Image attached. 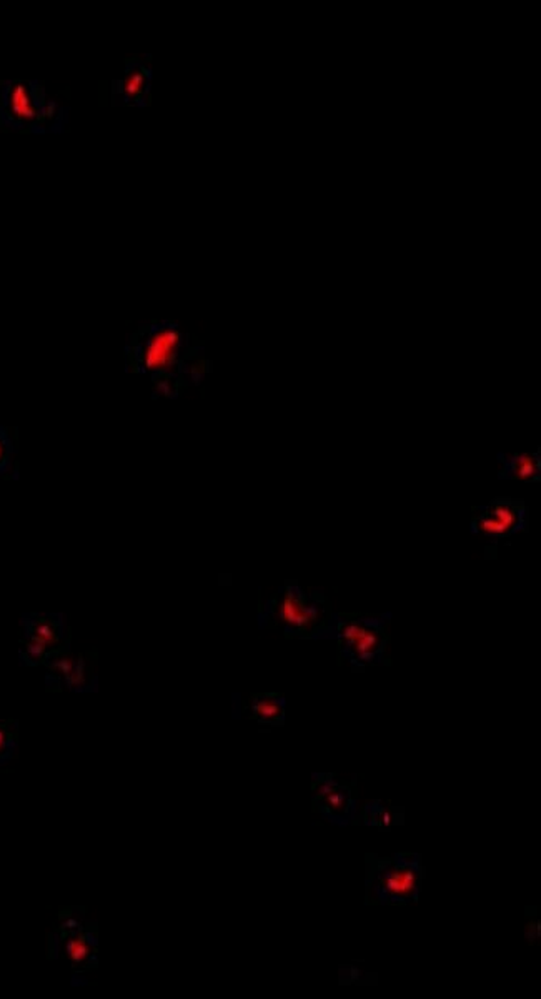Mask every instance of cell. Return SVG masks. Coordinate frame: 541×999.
Returning <instances> with one entry per match:
<instances>
[{
	"label": "cell",
	"instance_id": "ba28073f",
	"mask_svg": "<svg viewBox=\"0 0 541 999\" xmlns=\"http://www.w3.org/2000/svg\"><path fill=\"white\" fill-rule=\"evenodd\" d=\"M250 716L272 726H282L285 721V700L275 693H262L250 698Z\"/></svg>",
	"mask_w": 541,
	"mask_h": 999
},
{
	"label": "cell",
	"instance_id": "8992f818",
	"mask_svg": "<svg viewBox=\"0 0 541 999\" xmlns=\"http://www.w3.org/2000/svg\"><path fill=\"white\" fill-rule=\"evenodd\" d=\"M182 348V335L174 327L155 330L142 350V367L149 372H164L176 364Z\"/></svg>",
	"mask_w": 541,
	"mask_h": 999
},
{
	"label": "cell",
	"instance_id": "7c38bea8",
	"mask_svg": "<svg viewBox=\"0 0 541 999\" xmlns=\"http://www.w3.org/2000/svg\"><path fill=\"white\" fill-rule=\"evenodd\" d=\"M17 743V726L13 721H0V763L12 757Z\"/></svg>",
	"mask_w": 541,
	"mask_h": 999
},
{
	"label": "cell",
	"instance_id": "52a82bcc",
	"mask_svg": "<svg viewBox=\"0 0 541 999\" xmlns=\"http://www.w3.org/2000/svg\"><path fill=\"white\" fill-rule=\"evenodd\" d=\"M498 460L504 465L500 470V479L520 481L541 480L540 450L521 452V454H498Z\"/></svg>",
	"mask_w": 541,
	"mask_h": 999
},
{
	"label": "cell",
	"instance_id": "9c48e42d",
	"mask_svg": "<svg viewBox=\"0 0 541 999\" xmlns=\"http://www.w3.org/2000/svg\"><path fill=\"white\" fill-rule=\"evenodd\" d=\"M9 109L13 117L24 122H32L38 117L37 105L34 102L30 90L24 84H15L12 89L9 90Z\"/></svg>",
	"mask_w": 541,
	"mask_h": 999
},
{
	"label": "cell",
	"instance_id": "5bb4252c",
	"mask_svg": "<svg viewBox=\"0 0 541 999\" xmlns=\"http://www.w3.org/2000/svg\"><path fill=\"white\" fill-rule=\"evenodd\" d=\"M2 456H4V442L0 438V460H2Z\"/></svg>",
	"mask_w": 541,
	"mask_h": 999
},
{
	"label": "cell",
	"instance_id": "4fadbf2b",
	"mask_svg": "<svg viewBox=\"0 0 541 999\" xmlns=\"http://www.w3.org/2000/svg\"><path fill=\"white\" fill-rule=\"evenodd\" d=\"M143 89V76L140 72H134L127 77L124 82V92L127 97H137Z\"/></svg>",
	"mask_w": 541,
	"mask_h": 999
},
{
	"label": "cell",
	"instance_id": "5b68a950",
	"mask_svg": "<svg viewBox=\"0 0 541 999\" xmlns=\"http://www.w3.org/2000/svg\"><path fill=\"white\" fill-rule=\"evenodd\" d=\"M315 807L327 816L330 822L347 823L352 818L353 790L347 784H340L333 774H315Z\"/></svg>",
	"mask_w": 541,
	"mask_h": 999
},
{
	"label": "cell",
	"instance_id": "7a4b0ae2",
	"mask_svg": "<svg viewBox=\"0 0 541 999\" xmlns=\"http://www.w3.org/2000/svg\"><path fill=\"white\" fill-rule=\"evenodd\" d=\"M389 623L390 615L337 613L330 638L337 640L341 659H347L353 668H364L383 663L390 640Z\"/></svg>",
	"mask_w": 541,
	"mask_h": 999
},
{
	"label": "cell",
	"instance_id": "30bf717a",
	"mask_svg": "<svg viewBox=\"0 0 541 999\" xmlns=\"http://www.w3.org/2000/svg\"><path fill=\"white\" fill-rule=\"evenodd\" d=\"M65 954L77 968L87 966L94 956V941L87 933H77L67 939Z\"/></svg>",
	"mask_w": 541,
	"mask_h": 999
},
{
	"label": "cell",
	"instance_id": "277c9868",
	"mask_svg": "<svg viewBox=\"0 0 541 999\" xmlns=\"http://www.w3.org/2000/svg\"><path fill=\"white\" fill-rule=\"evenodd\" d=\"M470 528L490 546L493 545L495 552L500 542L527 528V506L515 498H495L488 505L473 508Z\"/></svg>",
	"mask_w": 541,
	"mask_h": 999
},
{
	"label": "cell",
	"instance_id": "3957f363",
	"mask_svg": "<svg viewBox=\"0 0 541 999\" xmlns=\"http://www.w3.org/2000/svg\"><path fill=\"white\" fill-rule=\"evenodd\" d=\"M415 855H397L389 860H373L368 872V899L380 905H405L418 897L422 866Z\"/></svg>",
	"mask_w": 541,
	"mask_h": 999
},
{
	"label": "cell",
	"instance_id": "8fae6325",
	"mask_svg": "<svg viewBox=\"0 0 541 999\" xmlns=\"http://www.w3.org/2000/svg\"><path fill=\"white\" fill-rule=\"evenodd\" d=\"M57 642V632L55 628L49 625V623H38L37 626L34 628L30 642H29V651L34 658L42 657V653L53 645Z\"/></svg>",
	"mask_w": 541,
	"mask_h": 999
},
{
	"label": "cell",
	"instance_id": "6da1fadb",
	"mask_svg": "<svg viewBox=\"0 0 541 999\" xmlns=\"http://www.w3.org/2000/svg\"><path fill=\"white\" fill-rule=\"evenodd\" d=\"M268 620L291 636L330 638L333 613L325 594L307 592L299 585H287L270 602Z\"/></svg>",
	"mask_w": 541,
	"mask_h": 999
}]
</instances>
